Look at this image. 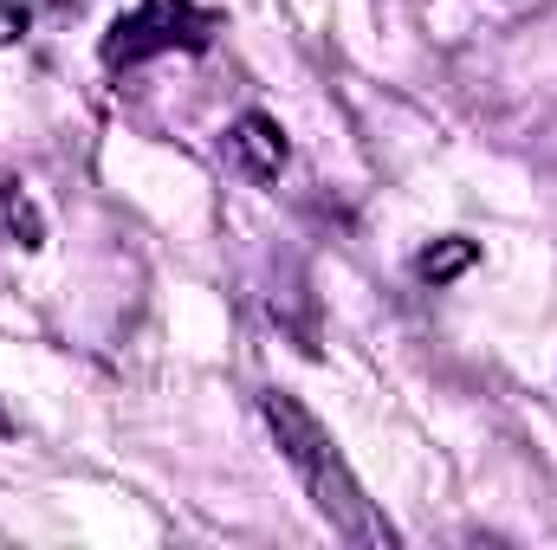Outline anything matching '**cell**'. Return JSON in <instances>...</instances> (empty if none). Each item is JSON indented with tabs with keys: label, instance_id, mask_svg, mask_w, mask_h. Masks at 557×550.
<instances>
[{
	"label": "cell",
	"instance_id": "2",
	"mask_svg": "<svg viewBox=\"0 0 557 550\" xmlns=\"http://www.w3.org/2000/svg\"><path fill=\"white\" fill-rule=\"evenodd\" d=\"M214 20L195 0H137L131 13H117V26L104 33V65H143L156 52H195L208 46Z\"/></svg>",
	"mask_w": 557,
	"mask_h": 550
},
{
	"label": "cell",
	"instance_id": "3",
	"mask_svg": "<svg viewBox=\"0 0 557 550\" xmlns=\"http://www.w3.org/2000/svg\"><path fill=\"white\" fill-rule=\"evenodd\" d=\"M227 149H234V162L253 175V182H273L278 168H285V130H278L273 117H260V111H247L234 130H227Z\"/></svg>",
	"mask_w": 557,
	"mask_h": 550
},
{
	"label": "cell",
	"instance_id": "1",
	"mask_svg": "<svg viewBox=\"0 0 557 550\" xmlns=\"http://www.w3.org/2000/svg\"><path fill=\"white\" fill-rule=\"evenodd\" d=\"M260 414H267V427H273L285 466L305 479L311 505L331 518V532L350 538V545H363V550H396V525L370 505V492H363V479L350 473V460L337 453L331 427L305 409L298 396H285V389H267V396H260Z\"/></svg>",
	"mask_w": 557,
	"mask_h": 550
},
{
	"label": "cell",
	"instance_id": "4",
	"mask_svg": "<svg viewBox=\"0 0 557 550\" xmlns=\"http://www.w3.org/2000/svg\"><path fill=\"white\" fill-rule=\"evenodd\" d=\"M473 266V240H441V247H428L416 260V273L428 278V285H447L454 273H467Z\"/></svg>",
	"mask_w": 557,
	"mask_h": 550
},
{
	"label": "cell",
	"instance_id": "6",
	"mask_svg": "<svg viewBox=\"0 0 557 550\" xmlns=\"http://www.w3.org/2000/svg\"><path fill=\"white\" fill-rule=\"evenodd\" d=\"M7 434H13V414L0 409V440H7Z\"/></svg>",
	"mask_w": 557,
	"mask_h": 550
},
{
	"label": "cell",
	"instance_id": "5",
	"mask_svg": "<svg viewBox=\"0 0 557 550\" xmlns=\"http://www.w3.org/2000/svg\"><path fill=\"white\" fill-rule=\"evenodd\" d=\"M20 33H26V7L0 0V46H7V39H20Z\"/></svg>",
	"mask_w": 557,
	"mask_h": 550
}]
</instances>
